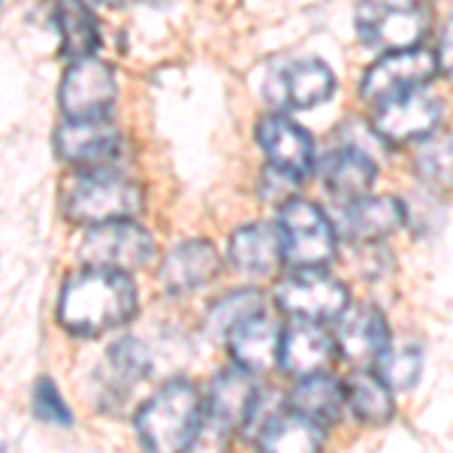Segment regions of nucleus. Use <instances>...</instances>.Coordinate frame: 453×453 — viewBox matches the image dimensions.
Instances as JSON below:
<instances>
[{"label": "nucleus", "instance_id": "5701e85b", "mask_svg": "<svg viewBox=\"0 0 453 453\" xmlns=\"http://www.w3.org/2000/svg\"><path fill=\"white\" fill-rule=\"evenodd\" d=\"M290 408L318 426H333L339 423L342 408H345V384L335 381L330 372H314V375L299 378V384L290 393Z\"/></svg>", "mask_w": 453, "mask_h": 453}, {"label": "nucleus", "instance_id": "4be33fe9", "mask_svg": "<svg viewBox=\"0 0 453 453\" xmlns=\"http://www.w3.org/2000/svg\"><path fill=\"white\" fill-rule=\"evenodd\" d=\"M151 360L136 339H121L109 348V357L100 369V390H104V402H124L127 393L136 384L149 378Z\"/></svg>", "mask_w": 453, "mask_h": 453}, {"label": "nucleus", "instance_id": "c756f323", "mask_svg": "<svg viewBox=\"0 0 453 453\" xmlns=\"http://www.w3.org/2000/svg\"><path fill=\"white\" fill-rule=\"evenodd\" d=\"M34 411L40 420L52 423V426H73V414L67 402L61 399L52 378H40L34 387Z\"/></svg>", "mask_w": 453, "mask_h": 453}, {"label": "nucleus", "instance_id": "dca6fc26", "mask_svg": "<svg viewBox=\"0 0 453 453\" xmlns=\"http://www.w3.org/2000/svg\"><path fill=\"white\" fill-rule=\"evenodd\" d=\"M339 345L335 335L324 330V324H311V320H296L281 335V354L279 366L290 378H305L314 372H326L333 366Z\"/></svg>", "mask_w": 453, "mask_h": 453}, {"label": "nucleus", "instance_id": "423d86ee", "mask_svg": "<svg viewBox=\"0 0 453 453\" xmlns=\"http://www.w3.org/2000/svg\"><path fill=\"white\" fill-rule=\"evenodd\" d=\"M275 303L284 314L311 324H330L350 305L348 288L324 269H294L275 288Z\"/></svg>", "mask_w": 453, "mask_h": 453}, {"label": "nucleus", "instance_id": "9b49d317", "mask_svg": "<svg viewBox=\"0 0 453 453\" xmlns=\"http://www.w3.org/2000/svg\"><path fill=\"white\" fill-rule=\"evenodd\" d=\"M435 73H438L435 52H426L420 46L402 49V52H384L366 70V76L360 82V94L369 104H381V100L393 97V94L423 88Z\"/></svg>", "mask_w": 453, "mask_h": 453}, {"label": "nucleus", "instance_id": "aec40b11", "mask_svg": "<svg viewBox=\"0 0 453 453\" xmlns=\"http://www.w3.org/2000/svg\"><path fill=\"white\" fill-rule=\"evenodd\" d=\"M326 194L339 203H350L357 196H366L378 179V166L360 145H339L320 164Z\"/></svg>", "mask_w": 453, "mask_h": 453}, {"label": "nucleus", "instance_id": "b1692460", "mask_svg": "<svg viewBox=\"0 0 453 453\" xmlns=\"http://www.w3.org/2000/svg\"><path fill=\"white\" fill-rule=\"evenodd\" d=\"M55 21L61 31V52L70 61L97 52L100 25L85 0H55Z\"/></svg>", "mask_w": 453, "mask_h": 453}, {"label": "nucleus", "instance_id": "6e6552de", "mask_svg": "<svg viewBox=\"0 0 453 453\" xmlns=\"http://www.w3.org/2000/svg\"><path fill=\"white\" fill-rule=\"evenodd\" d=\"M119 79L109 64L94 55L79 58L70 64L61 82V109L67 119H106L115 104Z\"/></svg>", "mask_w": 453, "mask_h": 453}, {"label": "nucleus", "instance_id": "0eeeda50", "mask_svg": "<svg viewBox=\"0 0 453 453\" xmlns=\"http://www.w3.org/2000/svg\"><path fill=\"white\" fill-rule=\"evenodd\" d=\"M155 239L145 226L127 221H109L94 224L79 242V257L85 266H104L134 273L155 260Z\"/></svg>", "mask_w": 453, "mask_h": 453}, {"label": "nucleus", "instance_id": "39448f33", "mask_svg": "<svg viewBox=\"0 0 453 453\" xmlns=\"http://www.w3.org/2000/svg\"><path fill=\"white\" fill-rule=\"evenodd\" d=\"M357 36L369 49L402 52L414 49L429 27V12L420 4H387V0H360L354 10Z\"/></svg>", "mask_w": 453, "mask_h": 453}, {"label": "nucleus", "instance_id": "cd10ccee", "mask_svg": "<svg viewBox=\"0 0 453 453\" xmlns=\"http://www.w3.org/2000/svg\"><path fill=\"white\" fill-rule=\"evenodd\" d=\"M372 372H375L381 381L396 393L414 390L423 375V354L418 348H390L387 345L378 360L372 363Z\"/></svg>", "mask_w": 453, "mask_h": 453}, {"label": "nucleus", "instance_id": "20e7f679", "mask_svg": "<svg viewBox=\"0 0 453 453\" xmlns=\"http://www.w3.org/2000/svg\"><path fill=\"white\" fill-rule=\"evenodd\" d=\"M284 263L294 269H324L335 257V224L309 200H290L279 215Z\"/></svg>", "mask_w": 453, "mask_h": 453}, {"label": "nucleus", "instance_id": "412c9836", "mask_svg": "<svg viewBox=\"0 0 453 453\" xmlns=\"http://www.w3.org/2000/svg\"><path fill=\"white\" fill-rule=\"evenodd\" d=\"M230 263L245 275H269L284 263L281 230L273 224H245L230 236Z\"/></svg>", "mask_w": 453, "mask_h": 453}, {"label": "nucleus", "instance_id": "2f4dec72", "mask_svg": "<svg viewBox=\"0 0 453 453\" xmlns=\"http://www.w3.org/2000/svg\"><path fill=\"white\" fill-rule=\"evenodd\" d=\"M435 61H438V70L453 76V16L448 19V25L441 27V40H438Z\"/></svg>", "mask_w": 453, "mask_h": 453}, {"label": "nucleus", "instance_id": "f3484780", "mask_svg": "<svg viewBox=\"0 0 453 453\" xmlns=\"http://www.w3.org/2000/svg\"><path fill=\"white\" fill-rule=\"evenodd\" d=\"M218 275H221V257L206 239L179 242L160 266V281L170 294H194Z\"/></svg>", "mask_w": 453, "mask_h": 453}, {"label": "nucleus", "instance_id": "6ab92c4d", "mask_svg": "<svg viewBox=\"0 0 453 453\" xmlns=\"http://www.w3.org/2000/svg\"><path fill=\"white\" fill-rule=\"evenodd\" d=\"M281 335H284V326L266 311L242 320L236 330L226 335L233 363L254 372V375L273 369L281 354Z\"/></svg>", "mask_w": 453, "mask_h": 453}, {"label": "nucleus", "instance_id": "f8f14e48", "mask_svg": "<svg viewBox=\"0 0 453 453\" xmlns=\"http://www.w3.org/2000/svg\"><path fill=\"white\" fill-rule=\"evenodd\" d=\"M408 221L405 200L393 194L381 196H357L350 203H342V211L335 215V233L354 245H372L393 236Z\"/></svg>", "mask_w": 453, "mask_h": 453}, {"label": "nucleus", "instance_id": "473e14b6", "mask_svg": "<svg viewBox=\"0 0 453 453\" xmlns=\"http://www.w3.org/2000/svg\"><path fill=\"white\" fill-rule=\"evenodd\" d=\"M97 4H104V6H127V4H134V0H97Z\"/></svg>", "mask_w": 453, "mask_h": 453}, {"label": "nucleus", "instance_id": "9d476101", "mask_svg": "<svg viewBox=\"0 0 453 453\" xmlns=\"http://www.w3.org/2000/svg\"><path fill=\"white\" fill-rule=\"evenodd\" d=\"M335 94V76L324 61H290L266 76L263 97L275 109H311L326 104Z\"/></svg>", "mask_w": 453, "mask_h": 453}, {"label": "nucleus", "instance_id": "1a4fd4ad", "mask_svg": "<svg viewBox=\"0 0 453 453\" xmlns=\"http://www.w3.org/2000/svg\"><path fill=\"white\" fill-rule=\"evenodd\" d=\"M438 121H441V100L423 88H411L375 104V119H372L375 134L387 142L426 140L429 134H435Z\"/></svg>", "mask_w": 453, "mask_h": 453}, {"label": "nucleus", "instance_id": "bb28decb", "mask_svg": "<svg viewBox=\"0 0 453 453\" xmlns=\"http://www.w3.org/2000/svg\"><path fill=\"white\" fill-rule=\"evenodd\" d=\"M260 311H263V294L257 288L233 290V294H226L218 299V303L209 305L206 333L215 335V339H224V335H230L242 320L254 318V314H260Z\"/></svg>", "mask_w": 453, "mask_h": 453}, {"label": "nucleus", "instance_id": "2eb2a0df", "mask_svg": "<svg viewBox=\"0 0 453 453\" xmlns=\"http://www.w3.org/2000/svg\"><path fill=\"white\" fill-rule=\"evenodd\" d=\"M254 396H257V381H254V372H248L242 366L224 369L221 375L211 381L203 429L215 426V433L221 438L233 435L236 429H242L248 411H251Z\"/></svg>", "mask_w": 453, "mask_h": 453}, {"label": "nucleus", "instance_id": "7ed1b4c3", "mask_svg": "<svg viewBox=\"0 0 453 453\" xmlns=\"http://www.w3.org/2000/svg\"><path fill=\"white\" fill-rule=\"evenodd\" d=\"M145 196L136 181L112 173H79L64 188V215L76 224H109L140 215Z\"/></svg>", "mask_w": 453, "mask_h": 453}, {"label": "nucleus", "instance_id": "c85d7f7f", "mask_svg": "<svg viewBox=\"0 0 453 453\" xmlns=\"http://www.w3.org/2000/svg\"><path fill=\"white\" fill-rule=\"evenodd\" d=\"M418 175L426 185L453 188V136H426L418 151Z\"/></svg>", "mask_w": 453, "mask_h": 453}, {"label": "nucleus", "instance_id": "393cba45", "mask_svg": "<svg viewBox=\"0 0 453 453\" xmlns=\"http://www.w3.org/2000/svg\"><path fill=\"white\" fill-rule=\"evenodd\" d=\"M390 393L393 390L375 372H354L345 381V405L360 423L384 426V423L393 420V411H396Z\"/></svg>", "mask_w": 453, "mask_h": 453}, {"label": "nucleus", "instance_id": "f03ea898", "mask_svg": "<svg viewBox=\"0 0 453 453\" xmlns=\"http://www.w3.org/2000/svg\"><path fill=\"white\" fill-rule=\"evenodd\" d=\"M203 420H206V402L200 390L185 378H173L140 408L136 435L145 448L157 453L188 450L203 435Z\"/></svg>", "mask_w": 453, "mask_h": 453}, {"label": "nucleus", "instance_id": "a878e982", "mask_svg": "<svg viewBox=\"0 0 453 453\" xmlns=\"http://www.w3.org/2000/svg\"><path fill=\"white\" fill-rule=\"evenodd\" d=\"M260 450H320L324 444V426L311 423L309 418L290 411H279L254 438Z\"/></svg>", "mask_w": 453, "mask_h": 453}, {"label": "nucleus", "instance_id": "a211bd4d", "mask_svg": "<svg viewBox=\"0 0 453 453\" xmlns=\"http://www.w3.org/2000/svg\"><path fill=\"white\" fill-rule=\"evenodd\" d=\"M121 134L106 119H67L55 130V151L67 164H100L119 151Z\"/></svg>", "mask_w": 453, "mask_h": 453}, {"label": "nucleus", "instance_id": "f257e3e1", "mask_svg": "<svg viewBox=\"0 0 453 453\" xmlns=\"http://www.w3.org/2000/svg\"><path fill=\"white\" fill-rule=\"evenodd\" d=\"M136 284L121 269L85 266L70 275L58 299V320L73 335H100L136 314Z\"/></svg>", "mask_w": 453, "mask_h": 453}, {"label": "nucleus", "instance_id": "ddd939ff", "mask_svg": "<svg viewBox=\"0 0 453 453\" xmlns=\"http://www.w3.org/2000/svg\"><path fill=\"white\" fill-rule=\"evenodd\" d=\"M257 145L273 166L305 179L314 166V142L311 134L281 112H269L257 121Z\"/></svg>", "mask_w": 453, "mask_h": 453}, {"label": "nucleus", "instance_id": "7c9ffc66", "mask_svg": "<svg viewBox=\"0 0 453 453\" xmlns=\"http://www.w3.org/2000/svg\"><path fill=\"white\" fill-rule=\"evenodd\" d=\"M299 185H303V179H296V175H290V173H284V170H279V166L269 164L266 170H263L260 181H257V194L266 203L284 206V203H290L296 196Z\"/></svg>", "mask_w": 453, "mask_h": 453}, {"label": "nucleus", "instance_id": "4468645a", "mask_svg": "<svg viewBox=\"0 0 453 453\" xmlns=\"http://www.w3.org/2000/svg\"><path fill=\"white\" fill-rule=\"evenodd\" d=\"M333 335H335V345H339V354L345 357V360L360 363V366L375 363L378 354L390 345V326H387L384 311L369 303L348 305V309L335 318Z\"/></svg>", "mask_w": 453, "mask_h": 453}]
</instances>
